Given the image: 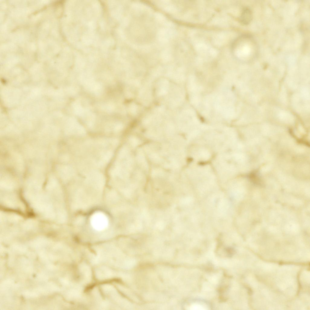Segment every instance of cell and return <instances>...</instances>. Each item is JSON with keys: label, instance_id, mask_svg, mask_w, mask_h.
<instances>
[{"label": "cell", "instance_id": "7a4b0ae2", "mask_svg": "<svg viewBox=\"0 0 310 310\" xmlns=\"http://www.w3.org/2000/svg\"><path fill=\"white\" fill-rule=\"evenodd\" d=\"M252 17V12L251 9L248 7H245L242 13L240 18V21L243 24H248L251 21Z\"/></svg>", "mask_w": 310, "mask_h": 310}, {"label": "cell", "instance_id": "6da1fadb", "mask_svg": "<svg viewBox=\"0 0 310 310\" xmlns=\"http://www.w3.org/2000/svg\"><path fill=\"white\" fill-rule=\"evenodd\" d=\"M91 223L94 229L101 231L105 230L107 227L108 220L104 214L101 212H97L91 216Z\"/></svg>", "mask_w": 310, "mask_h": 310}]
</instances>
